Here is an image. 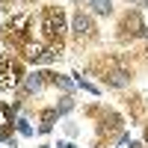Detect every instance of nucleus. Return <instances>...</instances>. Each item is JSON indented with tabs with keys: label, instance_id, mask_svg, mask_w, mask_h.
<instances>
[{
	"label": "nucleus",
	"instance_id": "nucleus-6",
	"mask_svg": "<svg viewBox=\"0 0 148 148\" xmlns=\"http://www.w3.org/2000/svg\"><path fill=\"white\" fill-rule=\"evenodd\" d=\"M56 116H59L56 110H47V113H42V125H39V130H42V133H47V130L53 127V121H56Z\"/></svg>",
	"mask_w": 148,
	"mask_h": 148
},
{
	"label": "nucleus",
	"instance_id": "nucleus-11",
	"mask_svg": "<svg viewBox=\"0 0 148 148\" xmlns=\"http://www.w3.org/2000/svg\"><path fill=\"white\" fill-rule=\"evenodd\" d=\"M74 77H77V86H80V89H86V92H92V95H98V92H101V89H98L95 83H89V80H83L80 74H74Z\"/></svg>",
	"mask_w": 148,
	"mask_h": 148
},
{
	"label": "nucleus",
	"instance_id": "nucleus-5",
	"mask_svg": "<svg viewBox=\"0 0 148 148\" xmlns=\"http://www.w3.org/2000/svg\"><path fill=\"white\" fill-rule=\"evenodd\" d=\"M110 86H127V71H110L104 77Z\"/></svg>",
	"mask_w": 148,
	"mask_h": 148
},
{
	"label": "nucleus",
	"instance_id": "nucleus-3",
	"mask_svg": "<svg viewBox=\"0 0 148 148\" xmlns=\"http://www.w3.org/2000/svg\"><path fill=\"white\" fill-rule=\"evenodd\" d=\"M9 133H12V113H9L3 104H0V139L9 136Z\"/></svg>",
	"mask_w": 148,
	"mask_h": 148
},
{
	"label": "nucleus",
	"instance_id": "nucleus-7",
	"mask_svg": "<svg viewBox=\"0 0 148 148\" xmlns=\"http://www.w3.org/2000/svg\"><path fill=\"white\" fill-rule=\"evenodd\" d=\"M125 27L133 33V36H145V27H142V21H139V15H130L127 21H125Z\"/></svg>",
	"mask_w": 148,
	"mask_h": 148
},
{
	"label": "nucleus",
	"instance_id": "nucleus-12",
	"mask_svg": "<svg viewBox=\"0 0 148 148\" xmlns=\"http://www.w3.org/2000/svg\"><path fill=\"white\" fill-rule=\"evenodd\" d=\"M47 77H51V80H53V83L59 86V89H65V92L71 89V80H65V77H56V74H47Z\"/></svg>",
	"mask_w": 148,
	"mask_h": 148
},
{
	"label": "nucleus",
	"instance_id": "nucleus-2",
	"mask_svg": "<svg viewBox=\"0 0 148 148\" xmlns=\"http://www.w3.org/2000/svg\"><path fill=\"white\" fill-rule=\"evenodd\" d=\"M92 18L89 15H83V12H77V15H74V36H77V39H86V36H92Z\"/></svg>",
	"mask_w": 148,
	"mask_h": 148
},
{
	"label": "nucleus",
	"instance_id": "nucleus-9",
	"mask_svg": "<svg viewBox=\"0 0 148 148\" xmlns=\"http://www.w3.org/2000/svg\"><path fill=\"white\" fill-rule=\"evenodd\" d=\"M71 110H74V101H71V98L65 95V98H62V101H59V104H56V113H59V116H65V113H71Z\"/></svg>",
	"mask_w": 148,
	"mask_h": 148
},
{
	"label": "nucleus",
	"instance_id": "nucleus-1",
	"mask_svg": "<svg viewBox=\"0 0 148 148\" xmlns=\"http://www.w3.org/2000/svg\"><path fill=\"white\" fill-rule=\"evenodd\" d=\"M18 65L12 62V59H3L0 56V92L12 89V86H18Z\"/></svg>",
	"mask_w": 148,
	"mask_h": 148
},
{
	"label": "nucleus",
	"instance_id": "nucleus-8",
	"mask_svg": "<svg viewBox=\"0 0 148 148\" xmlns=\"http://www.w3.org/2000/svg\"><path fill=\"white\" fill-rule=\"evenodd\" d=\"M92 12L95 15H110V12H113V3H110V0H92Z\"/></svg>",
	"mask_w": 148,
	"mask_h": 148
},
{
	"label": "nucleus",
	"instance_id": "nucleus-4",
	"mask_svg": "<svg viewBox=\"0 0 148 148\" xmlns=\"http://www.w3.org/2000/svg\"><path fill=\"white\" fill-rule=\"evenodd\" d=\"M45 77H47V74H39V71H36V74H30V77L24 80V89H27V92H39Z\"/></svg>",
	"mask_w": 148,
	"mask_h": 148
},
{
	"label": "nucleus",
	"instance_id": "nucleus-10",
	"mask_svg": "<svg viewBox=\"0 0 148 148\" xmlns=\"http://www.w3.org/2000/svg\"><path fill=\"white\" fill-rule=\"evenodd\" d=\"M15 127H18L21 136H33V127H30V121H27V119H18V121H15Z\"/></svg>",
	"mask_w": 148,
	"mask_h": 148
}]
</instances>
